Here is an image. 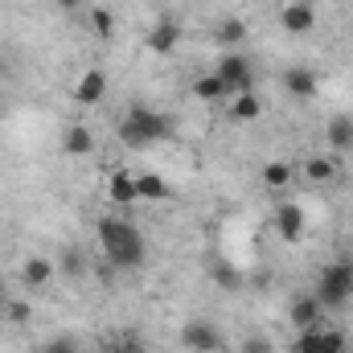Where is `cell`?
Listing matches in <instances>:
<instances>
[{
  "label": "cell",
  "mask_w": 353,
  "mask_h": 353,
  "mask_svg": "<svg viewBox=\"0 0 353 353\" xmlns=\"http://www.w3.org/2000/svg\"><path fill=\"white\" fill-rule=\"evenodd\" d=\"M99 247H103L107 263L115 267V271H132V267L144 263V255H148L144 234L128 218H103L99 222Z\"/></svg>",
  "instance_id": "obj_1"
},
{
  "label": "cell",
  "mask_w": 353,
  "mask_h": 353,
  "mask_svg": "<svg viewBox=\"0 0 353 353\" xmlns=\"http://www.w3.org/2000/svg\"><path fill=\"white\" fill-rule=\"evenodd\" d=\"M173 132H176L173 115H165V111H152V107H144V103L128 107V115L119 119V140H123L128 148H152V144L169 140Z\"/></svg>",
  "instance_id": "obj_2"
},
{
  "label": "cell",
  "mask_w": 353,
  "mask_h": 353,
  "mask_svg": "<svg viewBox=\"0 0 353 353\" xmlns=\"http://www.w3.org/2000/svg\"><path fill=\"white\" fill-rule=\"evenodd\" d=\"M353 300V263L337 259L316 275V304L321 308H345Z\"/></svg>",
  "instance_id": "obj_3"
},
{
  "label": "cell",
  "mask_w": 353,
  "mask_h": 353,
  "mask_svg": "<svg viewBox=\"0 0 353 353\" xmlns=\"http://www.w3.org/2000/svg\"><path fill=\"white\" fill-rule=\"evenodd\" d=\"M218 79H222V87L230 90V94H243V90H255V66L243 58V54H226L222 62H218V70H214Z\"/></svg>",
  "instance_id": "obj_4"
},
{
  "label": "cell",
  "mask_w": 353,
  "mask_h": 353,
  "mask_svg": "<svg viewBox=\"0 0 353 353\" xmlns=\"http://www.w3.org/2000/svg\"><path fill=\"white\" fill-rule=\"evenodd\" d=\"M181 345L189 353H214V350H222V333L210 321H189L181 329Z\"/></svg>",
  "instance_id": "obj_5"
},
{
  "label": "cell",
  "mask_w": 353,
  "mask_h": 353,
  "mask_svg": "<svg viewBox=\"0 0 353 353\" xmlns=\"http://www.w3.org/2000/svg\"><path fill=\"white\" fill-rule=\"evenodd\" d=\"M275 230H279L283 243H300V234H304V210L296 201L275 205Z\"/></svg>",
  "instance_id": "obj_6"
},
{
  "label": "cell",
  "mask_w": 353,
  "mask_h": 353,
  "mask_svg": "<svg viewBox=\"0 0 353 353\" xmlns=\"http://www.w3.org/2000/svg\"><path fill=\"white\" fill-rule=\"evenodd\" d=\"M176 41H181V25H176L173 17H161L157 25H152V33H148V50L152 54H173L176 50Z\"/></svg>",
  "instance_id": "obj_7"
},
{
  "label": "cell",
  "mask_w": 353,
  "mask_h": 353,
  "mask_svg": "<svg viewBox=\"0 0 353 353\" xmlns=\"http://www.w3.org/2000/svg\"><path fill=\"white\" fill-rule=\"evenodd\" d=\"M279 21H283L288 33H308V29L316 25V8H312L308 0H292V4L279 12Z\"/></svg>",
  "instance_id": "obj_8"
},
{
  "label": "cell",
  "mask_w": 353,
  "mask_h": 353,
  "mask_svg": "<svg viewBox=\"0 0 353 353\" xmlns=\"http://www.w3.org/2000/svg\"><path fill=\"white\" fill-rule=\"evenodd\" d=\"M321 304H316V296H300V300H292V329L296 333H304V329H316V321H321Z\"/></svg>",
  "instance_id": "obj_9"
},
{
  "label": "cell",
  "mask_w": 353,
  "mask_h": 353,
  "mask_svg": "<svg viewBox=\"0 0 353 353\" xmlns=\"http://www.w3.org/2000/svg\"><path fill=\"white\" fill-rule=\"evenodd\" d=\"M283 90L296 94V99H312V94H316V70H308V66L283 70Z\"/></svg>",
  "instance_id": "obj_10"
},
{
  "label": "cell",
  "mask_w": 353,
  "mask_h": 353,
  "mask_svg": "<svg viewBox=\"0 0 353 353\" xmlns=\"http://www.w3.org/2000/svg\"><path fill=\"white\" fill-rule=\"evenodd\" d=\"M103 94H107V74H103V70H87V74L79 79V87H74V99H79L83 107L103 103Z\"/></svg>",
  "instance_id": "obj_11"
},
{
  "label": "cell",
  "mask_w": 353,
  "mask_h": 353,
  "mask_svg": "<svg viewBox=\"0 0 353 353\" xmlns=\"http://www.w3.org/2000/svg\"><path fill=\"white\" fill-rule=\"evenodd\" d=\"M136 197L140 201H169L173 189H169V181L161 173H136Z\"/></svg>",
  "instance_id": "obj_12"
},
{
  "label": "cell",
  "mask_w": 353,
  "mask_h": 353,
  "mask_svg": "<svg viewBox=\"0 0 353 353\" xmlns=\"http://www.w3.org/2000/svg\"><path fill=\"white\" fill-rule=\"evenodd\" d=\"M259 115H263V103H259L255 90H243V94L230 99V119H234V123H255Z\"/></svg>",
  "instance_id": "obj_13"
},
{
  "label": "cell",
  "mask_w": 353,
  "mask_h": 353,
  "mask_svg": "<svg viewBox=\"0 0 353 353\" xmlns=\"http://www.w3.org/2000/svg\"><path fill=\"white\" fill-rule=\"evenodd\" d=\"M54 271H58V267L50 263V259H41V255H33V259H25V267H21V283L37 292V288H46V283L54 279Z\"/></svg>",
  "instance_id": "obj_14"
},
{
  "label": "cell",
  "mask_w": 353,
  "mask_h": 353,
  "mask_svg": "<svg viewBox=\"0 0 353 353\" xmlns=\"http://www.w3.org/2000/svg\"><path fill=\"white\" fill-rule=\"evenodd\" d=\"M107 197H111V205H132V201H140V197H136V173L119 169V173L111 176V185H107Z\"/></svg>",
  "instance_id": "obj_15"
},
{
  "label": "cell",
  "mask_w": 353,
  "mask_h": 353,
  "mask_svg": "<svg viewBox=\"0 0 353 353\" xmlns=\"http://www.w3.org/2000/svg\"><path fill=\"white\" fill-rule=\"evenodd\" d=\"M62 152H66V157H90V152H94V136H90V128H83V123L66 128V136H62Z\"/></svg>",
  "instance_id": "obj_16"
},
{
  "label": "cell",
  "mask_w": 353,
  "mask_h": 353,
  "mask_svg": "<svg viewBox=\"0 0 353 353\" xmlns=\"http://www.w3.org/2000/svg\"><path fill=\"white\" fill-rule=\"evenodd\" d=\"M325 140H329V148L350 152V148H353V119H350V115H333V119H329V128H325Z\"/></svg>",
  "instance_id": "obj_17"
},
{
  "label": "cell",
  "mask_w": 353,
  "mask_h": 353,
  "mask_svg": "<svg viewBox=\"0 0 353 353\" xmlns=\"http://www.w3.org/2000/svg\"><path fill=\"white\" fill-rule=\"evenodd\" d=\"M214 41H218V46H226V50L243 46V41H247V21H243V17H226V21H218Z\"/></svg>",
  "instance_id": "obj_18"
},
{
  "label": "cell",
  "mask_w": 353,
  "mask_h": 353,
  "mask_svg": "<svg viewBox=\"0 0 353 353\" xmlns=\"http://www.w3.org/2000/svg\"><path fill=\"white\" fill-rule=\"evenodd\" d=\"M337 173H341V169H337L333 157H308V161H304V176H308L312 185H329V181H337Z\"/></svg>",
  "instance_id": "obj_19"
},
{
  "label": "cell",
  "mask_w": 353,
  "mask_h": 353,
  "mask_svg": "<svg viewBox=\"0 0 353 353\" xmlns=\"http://www.w3.org/2000/svg\"><path fill=\"white\" fill-rule=\"evenodd\" d=\"M193 94H197L201 103H218V99H226L230 90L222 87V79H218V74H205V79H197V83H193Z\"/></svg>",
  "instance_id": "obj_20"
},
{
  "label": "cell",
  "mask_w": 353,
  "mask_h": 353,
  "mask_svg": "<svg viewBox=\"0 0 353 353\" xmlns=\"http://www.w3.org/2000/svg\"><path fill=\"white\" fill-rule=\"evenodd\" d=\"M263 185L267 189H288V185H292V165H283V161L263 165Z\"/></svg>",
  "instance_id": "obj_21"
},
{
  "label": "cell",
  "mask_w": 353,
  "mask_h": 353,
  "mask_svg": "<svg viewBox=\"0 0 353 353\" xmlns=\"http://www.w3.org/2000/svg\"><path fill=\"white\" fill-rule=\"evenodd\" d=\"M90 29H94L103 41H111V37H115V17H111L107 8H90Z\"/></svg>",
  "instance_id": "obj_22"
},
{
  "label": "cell",
  "mask_w": 353,
  "mask_h": 353,
  "mask_svg": "<svg viewBox=\"0 0 353 353\" xmlns=\"http://www.w3.org/2000/svg\"><path fill=\"white\" fill-rule=\"evenodd\" d=\"M321 350H325V333H321V329L296 333V353H321Z\"/></svg>",
  "instance_id": "obj_23"
},
{
  "label": "cell",
  "mask_w": 353,
  "mask_h": 353,
  "mask_svg": "<svg viewBox=\"0 0 353 353\" xmlns=\"http://www.w3.org/2000/svg\"><path fill=\"white\" fill-rule=\"evenodd\" d=\"M62 271H66V279H79V275L87 271V259H83V251L66 247V251H62Z\"/></svg>",
  "instance_id": "obj_24"
},
{
  "label": "cell",
  "mask_w": 353,
  "mask_h": 353,
  "mask_svg": "<svg viewBox=\"0 0 353 353\" xmlns=\"http://www.w3.org/2000/svg\"><path fill=\"white\" fill-rule=\"evenodd\" d=\"M33 316V304L29 300H12V304H4V321H12V325H25Z\"/></svg>",
  "instance_id": "obj_25"
},
{
  "label": "cell",
  "mask_w": 353,
  "mask_h": 353,
  "mask_svg": "<svg viewBox=\"0 0 353 353\" xmlns=\"http://www.w3.org/2000/svg\"><path fill=\"white\" fill-rule=\"evenodd\" d=\"M37 353H79V345H74L70 337H54V341H46Z\"/></svg>",
  "instance_id": "obj_26"
},
{
  "label": "cell",
  "mask_w": 353,
  "mask_h": 353,
  "mask_svg": "<svg viewBox=\"0 0 353 353\" xmlns=\"http://www.w3.org/2000/svg\"><path fill=\"white\" fill-rule=\"evenodd\" d=\"M111 345H115L119 353H144V341H140L136 333H123V337H119V341H111Z\"/></svg>",
  "instance_id": "obj_27"
},
{
  "label": "cell",
  "mask_w": 353,
  "mask_h": 353,
  "mask_svg": "<svg viewBox=\"0 0 353 353\" xmlns=\"http://www.w3.org/2000/svg\"><path fill=\"white\" fill-rule=\"evenodd\" d=\"M243 353H275V345H271L267 337H247V341H243Z\"/></svg>",
  "instance_id": "obj_28"
},
{
  "label": "cell",
  "mask_w": 353,
  "mask_h": 353,
  "mask_svg": "<svg viewBox=\"0 0 353 353\" xmlns=\"http://www.w3.org/2000/svg\"><path fill=\"white\" fill-rule=\"evenodd\" d=\"M58 4H62V8H79L83 0H58Z\"/></svg>",
  "instance_id": "obj_29"
},
{
  "label": "cell",
  "mask_w": 353,
  "mask_h": 353,
  "mask_svg": "<svg viewBox=\"0 0 353 353\" xmlns=\"http://www.w3.org/2000/svg\"><path fill=\"white\" fill-rule=\"evenodd\" d=\"M4 304H8V300H4V283H0V316H4Z\"/></svg>",
  "instance_id": "obj_30"
},
{
  "label": "cell",
  "mask_w": 353,
  "mask_h": 353,
  "mask_svg": "<svg viewBox=\"0 0 353 353\" xmlns=\"http://www.w3.org/2000/svg\"><path fill=\"white\" fill-rule=\"evenodd\" d=\"M99 353H119V350H115V345H103V350H99Z\"/></svg>",
  "instance_id": "obj_31"
},
{
  "label": "cell",
  "mask_w": 353,
  "mask_h": 353,
  "mask_svg": "<svg viewBox=\"0 0 353 353\" xmlns=\"http://www.w3.org/2000/svg\"><path fill=\"white\" fill-rule=\"evenodd\" d=\"M214 353H230V350H214Z\"/></svg>",
  "instance_id": "obj_32"
}]
</instances>
